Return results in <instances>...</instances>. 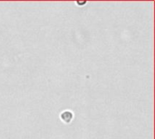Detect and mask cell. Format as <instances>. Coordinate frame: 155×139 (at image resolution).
<instances>
[{
	"label": "cell",
	"mask_w": 155,
	"mask_h": 139,
	"mask_svg": "<svg viewBox=\"0 0 155 139\" xmlns=\"http://www.w3.org/2000/svg\"><path fill=\"white\" fill-rule=\"evenodd\" d=\"M60 118L65 124H69L73 119V113L71 111H64L60 115Z\"/></svg>",
	"instance_id": "1"
}]
</instances>
